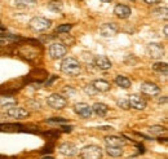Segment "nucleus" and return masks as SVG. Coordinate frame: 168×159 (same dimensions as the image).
<instances>
[{"label": "nucleus", "mask_w": 168, "mask_h": 159, "mask_svg": "<svg viewBox=\"0 0 168 159\" xmlns=\"http://www.w3.org/2000/svg\"><path fill=\"white\" fill-rule=\"evenodd\" d=\"M61 71L70 77H76L81 72V66L76 58L74 57H66L61 63Z\"/></svg>", "instance_id": "1"}, {"label": "nucleus", "mask_w": 168, "mask_h": 159, "mask_svg": "<svg viewBox=\"0 0 168 159\" xmlns=\"http://www.w3.org/2000/svg\"><path fill=\"white\" fill-rule=\"evenodd\" d=\"M80 159H102V149L98 145H87L79 151Z\"/></svg>", "instance_id": "2"}, {"label": "nucleus", "mask_w": 168, "mask_h": 159, "mask_svg": "<svg viewBox=\"0 0 168 159\" xmlns=\"http://www.w3.org/2000/svg\"><path fill=\"white\" fill-rule=\"evenodd\" d=\"M50 26H52V21L45 17H34L29 22V29L35 31V33H43Z\"/></svg>", "instance_id": "3"}, {"label": "nucleus", "mask_w": 168, "mask_h": 159, "mask_svg": "<svg viewBox=\"0 0 168 159\" xmlns=\"http://www.w3.org/2000/svg\"><path fill=\"white\" fill-rule=\"evenodd\" d=\"M67 53V48L64 43H52L48 48V55L52 60H58V58H62L64 56H66Z\"/></svg>", "instance_id": "4"}, {"label": "nucleus", "mask_w": 168, "mask_h": 159, "mask_svg": "<svg viewBox=\"0 0 168 159\" xmlns=\"http://www.w3.org/2000/svg\"><path fill=\"white\" fill-rule=\"evenodd\" d=\"M47 103H48V106H50L52 109L61 110V109L66 108V105H67V100H66L64 96H61V94H58V93H52L50 96L47 98Z\"/></svg>", "instance_id": "5"}, {"label": "nucleus", "mask_w": 168, "mask_h": 159, "mask_svg": "<svg viewBox=\"0 0 168 159\" xmlns=\"http://www.w3.org/2000/svg\"><path fill=\"white\" fill-rule=\"evenodd\" d=\"M146 52H148V55L154 58V60H160L164 55V47L159 43H150L146 47Z\"/></svg>", "instance_id": "6"}, {"label": "nucleus", "mask_w": 168, "mask_h": 159, "mask_svg": "<svg viewBox=\"0 0 168 159\" xmlns=\"http://www.w3.org/2000/svg\"><path fill=\"white\" fill-rule=\"evenodd\" d=\"M140 91L141 93L146 94V96H151V97L158 96L160 93V88L155 83H151V82H144L140 86Z\"/></svg>", "instance_id": "7"}, {"label": "nucleus", "mask_w": 168, "mask_h": 159, "mask_svg": "<svg viewBox=\"0 0 168 159\" xmlns=\"http://www.w3.org/2000/svg\"><path fill=\"white\" fill-rule=\"evenodd\" d=\"M74 111L80 116V118H83V119L91 118L92 114H93L92 108H91L88 103H86V102H78V103H75L74 105Z\"/></svg>", "instance_id": "8"}, {"label": "nucleus", "mask_w": 168, "mask_h": 159, "mask_svg": "<svg viewBox=\"0 0 168 159\" xmlns=\"http://www.w3.org/2000/svg\"><path fill=\"white\" fill-rule=\"evenodd\" d=\"M98 31H100V35L102 38H113L118 33V26L114 22H108V24L101 25Z\"/></svg>", "instance_id": "9"}, {"label": "nucleus", "mask_w": 168, "mask_h": 159, "mask_svg": "<svg viewBox=\"0 0 168 159\" xmlns=\"http://www.w3.org/2000/svg\"><path fill=\"white\" fill-rule=\"evenodd\" d=\"M128 102H129V106L136 110H144L146 108V100L141 96V94H131L129 98H128Z\"/></svg>", "instance_id": "10"}, {"label": "nucleus", "mask_w": 168, "mask_h": 159, "mask_svg": "<svg viewBox=\"0 0 168 159\" xmlns=\"http://www.w3.org/2000/svg\"><path fill=\"white\" fill-rule=\"evenodd\" d=\"M58 151L65 156H74L78 154V146L72 142H64L58 146Z\"/></svg>", "instance_id": "11"}, {"label": "nucleus", "mask_w": 168, "mask_h": 159, "mask_svg": "<svg viewBox=\"0 0 168 159\" xmlns=\"http://www.w3.org/2000/svg\"><path fill=\"white\" fill-rule=\"evenodd\" d=\"M7 115L13 119H24L29 116V111L25 108H21V106H13V108H9L7 110Z\"/></svg>", "instance_id": "12"}, {"label": "nucleus", "mask_w": 168, "mask_h": 159, "mask_svg": "<svg viewBox=\"0 0 168 159\" xmlns=\"http://www.w3.org/2000/svg\"><path fill=\"white\" fill-rule=\"evenodd\" d=\"M114 14L119 18H122V19H125L132 14V9L125 4H118L114 8Z\"/></svg>", "instance_id": "13"}, {"label": "nucleus", "mask_w": 168, "mask_h": 159, "mask_svg": "<svg viewBox=\"0 0 168 159\" xmlns=\"http://www.w3.org/2000/svg\"><path fill=\"white\" fill-rule=\"evenodd\" d=\"M94 66H96L97 69H100V70L106 71V70L111 69L113 63L106 56H97L96 58H94Z\"/></svg>", "instance_id": "14"}, {"label": "nucleus", "mask_w": 168, "mask_h": 159, "mask_svg": "<svg viewBox=\"0 0 168 159\" xmlns=\"http://www.w3.org/2000/svg\"><path fill=\"white\" fill-rule=\"evenodd\" d=\"M105 144H106V146L123 147L125 145V140L118 136H108V137H105Z\"/></svg>", "instance_id": "15"}, {"label": "nucleus", "mask_w": 168, "mask_h": 159, "mask_svg": "<svg viewBox=\"0 0 168 159\" xmlns=\"http://www.w3.org/2000/svg\"><path fill=\"white\" fill-rule=\"evenodd\" d=\"M92 86L94 87L97 92H108L111 88V84L108 80H103V79H96L92 82Z\"/></svg>", "instance_id": "16"}, {"label": "nucleus", "mask_w": 168, "mask_h": 159, "mask_svg": "<svg viewBox=\"0 0 168 159\" xmlns=\"http://www.w3.org/2000/svg\"><path fill=\"white\" fill-rule=\"evenodd\" d=\"M92 111L102 118V116H105V115L108 114L109 108H108V105H105V103H102V102H96V103L92 106Z\"/></svg>", "instance_id": "17"}, {"label": "nucleus", "mask_w": 168, "mask_h": 159, "mask_svg": "<svg viewBox=\"0 0 168 159\" xmlns=\"http://www.w3.org/2000/svg\"><path fill=\"white\" fill-rule=\"evenodd\" d=\"M115 84H117L118 87L123 88V89H128V88H131V86H132V82H131V79L127 78V77L118 75L117 78H115Z\"/></svg>", "instance_id": "18"}, {"label": "nucleus", "mask_w": 168, "mask_h": 159, "mask_svg": "<svg viewBox=\"0 0 168 159\" xmlns=\"http://www.w3.org/2000/svg\"><path fill=\"white\" fill-rule=\"evenodd\" d=\"M48 9L55 13H60L64 10V3L61 0H52V2L48 3Z\"/></svg>", "instance_id": "19"}, {"label": "nucleus", "mask_w": 168, "mask_h": 159, "mask_svg": "<svg viewBox=\"0 0 168 159\" xmlns=\"http://www.w3.org/2000/svg\"><path fill=\"white\" fill-rule=\"evenodd\" d=\"M106 153L113 158H119L123 155L124 150L123 147H115V146H106Z\"/></svg>", "instance_id": "20"}, {"label": "nucleus", "mask_w": 168, "mask_h": 159, "mask_svg": "<svg viewBox=\"0 0 168 159\" xmlns=\"http://www.w3.org/2000/svg\"><path fill=\"white\" fill-rule=\"evenodd\" d=\"M17 105V101L13 97H2L0 98V106L3 108H13Z\"/></svg>", "instance_id": "21"}, {"label": "nucleus", "mask_w": 168, "mask_h": 159, "mask_svg": "<svg viewBox=\"0 0 168 159\" xmlns=\"http://www.w3.org/2000/svg\"><path fill=\"white\" fill-rule=\"evenodd\" d=\"M36 4V0H14V5L18 8H27Z\"/></svg>", "instance_id": "22"}, {"label": "nucleus", "mask_w": 168, "mask_h": 159, "mask_svg": "<svg viewBox=\"0 0 168 159\" xmlns=\"http://www.w3.org/2000/svg\"><path fill=\"white\" fill-rule=\"evenodd\" d=\"M167 130H165V127L164 125H160V124H155V125H151L150 128H149V132L151 135H162Z\"/></svg>", "instance_id": "23"}, {"label": "nucleus", "mask_w": 168, "mask_h": 159, "mask_svg": "<svg viewBox=\"0 0 168 159\" xmlns=\"http://www.w3.org/2000/svg\"><path fill=\"white\" fill-rule=\"evenodd\" d=\"M153 70L155 71H159V72H163L164 75H167V70H168V65L165 62H156L153 65Z\"/></svg>", "instance_id": "24"}, {"label": "nucleus", "mask_w": 168, "mask_h": 159, "mask_svg": "<svg viewBox=\"0 0 168 159\" xmlns=\"http://www.w3.org/2000/svg\"><path fill=\"white\" fill-rule=\"evenodd\" d=\"M167 13H168V9H167V7L158 8V9L153 10V14H154L155 17H158V18H164V19H167Z\"/></svg>", "instance_id": "25"}, {"label": "nucleus", "mask_w": 168, "mask_h": 159, "mask_svg": "<svg viewBox=\"0 0 168 159\" xmlns=\"http://www.w3.org/2000/svg\"><path fill=\"white\" fill-rule=\"evenodd\" d=\"M71 29H72V25H70V24H62V25H60V26L56 27V33H58V34H66V33H69Z\"/></svg>", "instance_id": "26"}, {"label": "nucleus", "mask_w": 168, "mask_h": 159, "mask_svg": "<svg viewBox=\"0 0 168 159\" xmlns=\"http://www.w3.org/2000/svg\"><path fill=\"white\" fill-rule=\"evenodd\" d=\"M117 105L119 106V108H122L123 110L131 109L129 102H128V98H119V100H117Z\"/></svg>", "instance_id": "27"}, {"label": "nucleus", "mask_w": 168, "mask_h": 159, "mask_svg": "<svg viewBox=\"0 0 168 159\" xmlns=\"http://www.w3.org/2000/svg\"><path fill=\"white\" fill-rule=\"evenodd\" d=\"M83 91L86 92V93L88 94V96H94V94H97V93H98L96 89H94V87L92 86V83H91V84H87V86H84Z\"/></svg>", "instance_id": "28"}, {"label": "nucleus", "mask_w": 168, "mask_h": 159, "mask_svg": "<svg viewBox=\"0 0 168 159\" xmlns=\"http://www.w3.org/2000/svg\"><path fill=\"white\" fill-rule=\"evenodd\" d=\"M47 122L48 123H65L66 122V119L65 118H52V119H47Z\"/></svg>", "instance_id": "29"}, {"label": "nucleus", "mask_w": 168, "mask_h": 159, "mask_svg": "<svg viewBox=\"0 0 168 159\" xmlns=\"http://www.w3.org/2000/svg\"><path fill=\"white\" fill-rule=\"evenodd\" d=\"M98 130L100 131H111L113 127H110V125H102V127H98Z\"/></svg>", "instance_id": "30"}, {"label": "nucleus", "mask_w": 168, "mask_h": 159, "mask_svg": "<svg viewBox=\"0 0 168 159\" xmlns=\"http://www.w3.org/2000/svg\"><path fill=\"white\" fill-rule=\"evenodd\" d=\"M144 2L146 4H156V3H159L160 0H144Z\"/></svg>", "instance_id": "31"}, {"label": "nucleus", "mask_w": 168, "mask_h": 159, "mask_svg": "<svg viewBox=\"0 0 168 159\" xmlns=\"http://www.w3.org/2000/svg\"><path fill=\"white\" fill-rule=\"evenodd\" d=\"M165 102H167V96H163V97H160V98L158 100V103H160V105H162V103H165Z\"/></svg>", "instance_id": "32"}, {"label": "nucleus", "mask_w": 168, "mask_h": 159, "mask_svg": "<svg viewBox=\"0 0 168 159\" xmlns=\"http://www.w3.org/2000/svg\"><path fill=\"white\" fill-rule=\"evenodd\" d=\"M163 34H164L165 38L168 36V26L167 25H164V27H163Z\"/></svg>", "instance_id": "33"}, {"label": "nucleus", "mask_w": 168, "mask_h": 159, "mask_svg": "<svg viewBox=\"0 0 168 159\" xmlns=\"http://www.w3.org/2000/svg\"><path fill=\"white\" fill-rule=\"evenodd\" d=\"M62 128H64V131H65V132H71L72 127H71V125H69V127H62Z\"/></svg>", "instance_id": "34"}, {"label": "nucleus", "mask_w": 168, "mask_h": 159, "mask_svg": "<svg viewBox=\"0 0 168 159\" xmlns=\"http://www.w3.org/2000/svg\"><path fill=\"white\" fill-rule=\"evenodd\" d=\"M101 2H103V3H111V2H114V0H101Z\"/></svg>", "instance_id": "35"}, {"label": "nucleus", "mask_w": 168, "mask_h": 159, "mask_svg": "<svg viewBox=\"0 0 168 159\" xmlns=\"http://www.w3.org/2000/svg\"><path fill=\"white\" fill-rule=\"evenodd\" d=\"M43 159H53V156H44Z\"/></svg>", "instance_id": "36"}, {"label": "nucleus", "mask_w": 168, "mask_h": 159, "mask_svg": "<svg viewBox=\"0 0 168 159\" xmlns=\"http://www.w3.org/2000/svg\"><path fill=\"white\" fill-rule=\"evenodd\" d=\"M132 2H134V0H132Z\"/></svg>", "instance_id": "37"}]
</instances>
